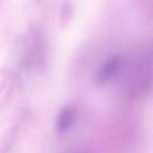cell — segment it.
<instances>
[{"mask_svg":"<svg viewBox=\"0 0 153 153\" xmlns=\"http://www.w3.org/2000/svg\"><path fill=\"white\" fill-rule=\"evenodd\" d=\"M122 63H123V59L120 55L112 56L109 60H106L98 72V80L100 82H106V81L114 79L116 76V74L121 71Z\"/></svg>","mask_w":153,"mask_h":153,"instance_id":"1","label":"cell"},{"mask_svg":"<svg viewBox=\"0 0 153 153\" xmlns=\"http://www.w3.org/2000/svg\"><path fill=\"white\" fill-rule=\"evenodd\" d=\"M75 121V110L72 106H66L57 116L56 121V128L59 133L67 131Z\"/></svg>","mask_w":153,"mask_h":153,"instance_id":"2","label":"cell"}]
</instances>
